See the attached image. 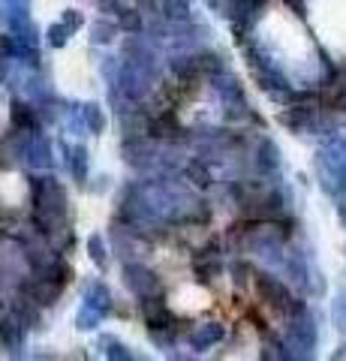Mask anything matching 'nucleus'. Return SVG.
Returning <instances> with one entry per match:
<instances>
[{"mask_svg":"<svg viewBox=\"0 0 346 361\" xmlns=\"http://www.w3.org/2000/svg\"><path fill=\"white\" fill-rule=\"evenodd\" d=\"M30 202H33V229L46 238H54L66 223V190L54 175L30 178Z\"/></svg>","mask_w":346,"mask_h":361,"instance_id":"1","label":"nucleus"},{"mask_svg":"<svg viewBox=\"0 0 346 361\" xmlns=\"http://www.w3.org/2000/svg\"><path fill=\"white\" fill-rule=\"evenodd\" d=\"M124 283H127V289L136 298H142V295H160V292H163L160 277L154 274L148 265H142V262H127L124 265Z\"/></svg>","mask_w":346,"mask_h":361,"instance_id":"2","label":"nucleus"},{"mask_svg":"<svg viewBox=\"0 0 346 361\" xmlns=\"http://www.w3.org/2000/svg\"><path fill=\"white\" fill-rule=\"evenodd\" d=\"M139 313L148 329H178V319L166 307L163 295H142L139 298Z\"/></svg>","mask_w":346,"mask_h":361,"instance_id":"3","label":"nucleus"},{"mask_svg":"<svg viewBox=\"0 0 346 361\" xmlns=\"http://www.w3.org/2000/svg\"><path fill=\"white\" fill-rule=\"evenodd\" d=\"M21 160H25L33 172H49L54 166V151H51V139L42 133H33L25 154H21Z\"/></svg>","mask_w":346,"mask_h":361,"instance_id":"4","label":"nucleus"},{"mask_svg":"<svg viewBox=\"0 0 346 361\" xmlns=\"http://www.w3.org/2000/svg\"><path fill=\"white\" fill-rule=\"evenodd\" d=\"M25 331H27V325L18 319V316H4L0 319V343H4L9 353L18 355L21 353V346H25Z\"/></svg>","mask_w":346,"mask_h":361,"instance_id":"5","label":"nucleus"},{"mask_svg":"<svg viewBox=\"0 0 346 361\" xmlns=\"http://www.w3.org/2000/svg\"><path fill=\"white\" fill-rule=\"evenodd\" d=\"M13 127L16 130H27V133H39V106L27 103V99H13Z\"/></svg>","mask_w":346,"mask_h":361,"instance_id":"6","label":"nucleus"},{"mask_svg":"<svg viewBox=\"0 0 346 361\" xmlns=\"http://www.w3.org/2000/svg\"><path fill=\"white\" fill-rule=\"evenodd\" d=\"M223 337H226V329H223L220 322H202V325H196V329L187 334V341H190V346H193V349L202 353V349L220 343Z\"/></svg>","mask_w":346,"mask_h":361,"instance_id":"7","label":"nucleus"},{"mask_svg":"<svg viewBox=\"0 0 346 361\" xmlns=\"http://www.w3.org/2000/svg\"><path fill=\"white\" fill-rule=\"evenodd\" d=\"M193 268H196V274H199L202 283L214 280L220 274V250H217V244H208L202 253L193 256Z\"/></svg>","mask_w":346,"mask_h":361,"instance_id":"8","label":"nucleus"},{"mask_svg":"<svg viewBox=\"0 0 346 361\" xmlns=\"http://www.w3.org/2000/svg\"><path fill=\"white\" fill-rule=\"evenodd\" d=\"M184 178L190 180V184H196V187H208L211 180H214V175H211V166L205 160H187L184 166Z\"/></svg>","mask_w":346,"mask_h":361,"instance_id":"9","label":"nucleus"},{"mask_svg":"<svg viewBox=\"0 0 346 361\" xmlns=\"http://www.w3.org/2000/svg\"><path fill=\"white\" fill-rule=\"evenodd\" d=\"M87 163H91V157H87V148L85 145H73V154H70V175L73 180H79V184H85L87 180Z\"/></svg>","mask_w":346,"mask_h":361,"instance_id":"10","label":"nucleus"},{"mask_svg":"<svg viewBox=\"0 0 346 361\" xmlns=\"http://www.w3.org/2000/svg\"><path fill=\"white\" fill-rule=\"evenodd\" d=\"M256 286H259V292H262V295L271 301V304H286V301H289V298H286V289L277 283L271 274H259V277H256Z\"/></svg>","mask_w":346,"mask_h":361,"instance_id":"11","label":"nucleus"},{"mask_svg":"<svg viewBox=\"0 0 346 361\" xmlns=\"http://www.w3.org/2000/svg\"><path fill=\"white\" fill-rule=\"evenodd\" d=\"M82 121H85V130L94 133V135H99L106 130V115H103V109H99L97 103H85L82 106Z\"/></svg>","mask_w":346,"mask_h":361,"instance_id":"12","label":"nucleus"},{"mask_svg":"<svg viewBox=\"0 0 346 361\" xmlns=\"http://www.w3.org/2000/svg\"><path fill=\"white\" fill-rule=\"evenodd\" d=\"M103 319H106V313H103V310H97V307H91V304H85V301H82L79 313H75V329H82V331H94Z\"/></svg>","mask_w":346,"mask_h":361,"instance_id":"13","label":"nucleus"},{"mask_svg":"<svg viewBox=\"0 0 346 361\" xmlns=\"http://www.w3.org/2000/svg\"><path fill=\"white\" fill-rule=\"evenodd\" d=\"M85 304H91V307L103 310V313L109 316V310H111V295H109V289H106L103 283H91V289L85 292Z\"/></svg>","mask_w":346,"mask_h":361,"instance_id":"14","label":"nucleus"},{"mask_svg":"<svg viewBox=\"0 0 346 361\" xmlns=\"http://www.w3.org/2000/svg\"><path fill=\"white\" fill-rule=\"evenodd\" d=\"M118 21H94L91 25V42L94 45H109L115 42V33H118Z\"/></svg>","mask_w":346,"mask_h":361,"instance_id":"15","label":"nucleus"},{"mask_svg":"<svg viewBox=\"0 0 346 361\" xmlns=\"http://www.w3.org/2000/svg\"><path fill=\"white\" fill-rule=\"evenodd\" d=\"M87 256H91V262H94L99 271H106V265H109V250H106V241L99 238V235H91V238H87Z\"/></svg>","mask_w":346,"mask_h":361,"instance_id":"16","label":"nucleus"},{"mask_svg":"<svg viewBox=\"0 0 346 361\" xmlns=\"http://www.w3.org/2000/svg\"><path fill=\"white\" fill-rule=\"evenodd\" d=\"M70 37H73V30L66 27L63 21H54V25H49V30H46V42L51 49H63V45L70 42Z\"/></svg>","mask_w":346,"mask_h":361,"instance_id":"17","label":"nucleus"},{"mask_svg":"<svg viewBox=\"0 0 346 361\" xmlns=\"http://www.w3.org/2000/svg\"><path fill=\"white\" fill-rule=\"evenodd\" d=\"M115 18H118V27L124 33H142V27H144V21H142V16L136 13V9H121Z\"/></svg>","mask_w":346,"mask_h":361,"instance_id":"18","label":"nucleus"},{"mask_svg":"<svg viewBox=\"0 0 346 361\" xmlns=\"http://www.w3.org/2000/svg\"><path fill=\"white\" fill-rule=\"evenodd\" d=\"M103 346H106V358H118V361H130L132 353L118 341V337H103Z\"/></svg>","mask_w":346,"mask_h":361,"instance_id":"19","label":"nucleus"},{"mask_svg":"<svg viewBox=\"0 0 346 361\" xmlns=\"http://www.w3.org/2000/svg\"><path fill=\"white\" fill-rule=\"evenodd\" d=\"M61 21H63V25L70 27L73 33H75V30H79V27L85 25V18H82V13H79V9H66V13L61 16Z\"/></svg>","mask_w":346,"mask_h":361,"instance_id":"20","label":"nucleus"},{"mask_svg":"<svg viewBox=\"0 0 346 361\" xmlns=\"http://www.w3.org/2000/svg\"><path fill=\"white\" fill-rule=\"evenodd\" d=\"M97 6L103 9V13H115V16L124 9V6H121V0H97Z\"/></svg>","mask_w":346,"mask_h":361,"instance_id":"21","label":"nucleus"}]
</instances>
